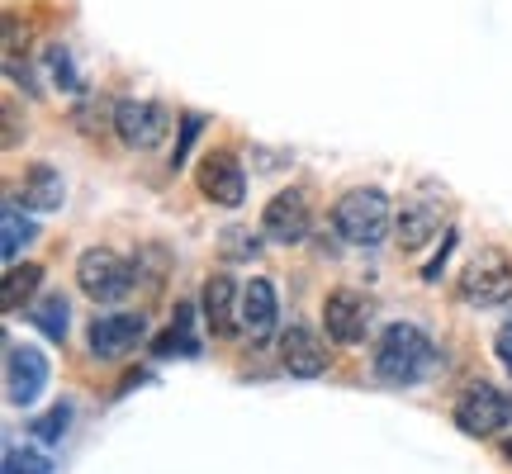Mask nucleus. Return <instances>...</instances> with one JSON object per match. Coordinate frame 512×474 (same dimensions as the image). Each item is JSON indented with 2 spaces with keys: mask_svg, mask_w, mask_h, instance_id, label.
Instances as JSON below:
<instances>
[{
  "mask_svg": "<svg viewBox=\"0 0 512 474\" xmlns=\"http://www.w3.org/2000/svg\"><path fill=\"white\" fill-rule=\"evenodd\" d=\"M389 223H394V209H389V195L375 190V185H356L347 190L337 209H332V228L342 242L351 247H380L389 237Z\"/></svg>",
  "mask_w": 512,
  "mask_h": 474,
  "instance_id": "f257e3e1",
  "label": "nucleus"
},
{
  "mask_svg": "<svg viewBox=\"0 0 512 474\" xmlns=\"http://www.w3.org/2000/svg\"><path fill=\"white\" fill-rule=\"evenodd\" d=\"M432 365V342L427 332L413 328V323H389L375 342V375L384 384H418Z\"/></svg>",
  "mask_w": 512,
  "mask_h": 474,
  "instance_id": "f03ea898",
  "label": "nucleus"
},
{
  "mask_svg": "<svg viewBox=\"0 0 512 474\" xmlns=\"http://www.w3.org/2000/svg\"><path fill=\"white\" fill-rule=\"evenodd\" d=\"M76 285L95 304H114V299H124L133 290V266L110 247H86L76 256Z\"/></svg>",
  "mask_w": 512,
  "mask_h": 474,
  "instance_id": "7ed1b4c3",
  "label": "nucleus"
},
{
  "mask_svg": "<svg viewBox=\"0 0 512 474\" xmlns=\"http://www.w3.org/2000/svg\"><path fill=\"white\" fill-rule=\"evenodd\" d=\"M456 294L465 304H475V309H494L503 299H512V261L494 247H484V252L460 271V285Z\"/></svg>",
  "mask_w": 512,
  "mask_h": 474,
  "instance_id": "20e7f679",
  "label": "nucleus"
},
{
  "mask_svg": "<svg viewBox=\"0 0 512 474\" xmlns=\"http://www.w3.org/2000/svg\"><path fill=\"white\" fill-rule=\"evenodd\" d=\"M114 133H119V143L133 147V152H152V147L166 143L171 114H166L157 100H119V105H114Z\"/></svg>",
  "mask_w": 512,
  "mask_h": 474,
  "instance_id": "39448f33",
  "label": "nucleus"
},
{
  "mask_svg": "<svg viewBox=\"0 0 512 474\" xmlns=\"http://www.w3.org/2000/svg\"><path fill=\"white\" fill-rule=\"evenodd\" d=\"M43 389H48V356L29 342H5V399L15 408H29Z\"/></svg>",
  "mask_w": 512,
  "mask_h": 474,
  "instance_id": "423d86ee",
  "label": "nucleus"
},
{
  "mask_svg": "<svg viewBox=\"0 0 512 474\" xmlns=\"http://www.w3.org/2000/svg\"><path fill=\"white\" fill-rule=\"evenodd\" d=\"M512 403L503 399V389H494L489 380H475L456 399V427L465 437H494L498 427L508 422Z\"/></svg>",
  "mask_w": 512,
  "mask_h": 474,
  "instance_id": "0eeeda50",
  "label": "nucleus"
},
{
  "mask_svg": "<svg viewBox=\"0 0 512 474\" xmlns=\"http://www.w3.org/2000/svg\"><path fill=\"white\" fill-rule=\"evenodd\" d=\"M143 337H147L143 313H95L91 328H86V347H91L100 361H124L128 351H138Z\"/></svg>",
  "mask_w": 512,
  "mask_h": 474,
  "instance_id": "6e6552de",
  "label": "nucleus"
},
{
  "mask_svg": "<svg viewBox=\"0 0 512 474\" xmlns=\"http://www.w3.org/2000/svg\"><path fill=\"white\" fill-rule=\"evenodd\" d=\"M309 228H313V209L299 190H280V195H271L266 209H261V237H266V242L294 247V242L309 237Z\"/></svg>",
  "mask_w": 512,
  "mask_h": 474,
  "instance_id": "1a4fd4ad",
  "label": "nucleus"
},
{
  "mask_svg": "<svg viewBox=\"0 0 512 474\" xmlns=\"http://www.w3.org/2000/svg\"><path fill=\"white\" fill-rule=\"evenodd\" d=\"M195 185L209 204H223V209H238L247 200V176H242V162L233 152H209L195 171Z\"/></svg>",
  "mask_w": 512,
  "mask_h": 474,
  "instance_id": "9d476101",
  "label": "nucleus"
},
{
  "mask_svg": "<svg viewBox=\"0 0 512 474\" xmlns=\"http://www.w3.org/2000/svg\"><path fill=\"white\" fill-rule=\"evenodd\" d=\"M323 323H328V337L342 342V347H356L370 328V304L366 294L356 290H332L328 304H323Z\"/></svg>",
  "mask_w": 512,
  "mask_h": 474,
  "instance_id": "9b49d317",
  "label": "nucleus"
},
{
  "mask_svg": "<svg viewBox=\"0 0 512 474\" xmlns=\"http://www.w3.org/2000/svg\"><path fill=\"white\" fill-rule=\"evenodd\" d=\"M200 313H204V328L214 332V337H233V332H242V304H238L233 275H209V280H204Z\"/></svg>",
  "mask_w": 512,
  "mask_h": 474,
  "instance_id": "f8f14e48",
  "label": "nucleus"
},
{
  "mask_svg": "<svg viewBox=\"0 0 512 474\" xmlns=\"http://www.w3.org/2000/svg\"><path fill=\"white\" fill-rule=\"evenodd\" d=\"M280 365H285L290 375H299V380H318V375L328 370V351L318 342V332L290 323V328L280 332Z\"/></svg>",
  "mask_w": 512,
  "mask_h": 474,
  "instance_id": "ddd939ff",
  "label": "nucleus"
},
{
  "mask_svg": "<svg viewBox=\"0 0 512 474\" xmlns=\"http://www.w3.org/2000/svg\"><path fill=\"white\" fill-rule=\"evenodd\" d=\"M275 318H280V304H275L271 280H261V275L247 280V290H242V332L252 342H271Z\"/></svg>",
  "mask_w": 512,
  "mask_h": 474,
  "instance_id": "4468645a",
  "label": "nucleus"
},
{
  "mask_svg": "<svg viewBox=\"0 0 512 474\" xmlns=\"http://www.w3.org/2000/svg\"><path fill=\"white\" fill-rule=\"evenodd\" d=\"M437 233H441V200H427V195L403 200V209H399V242H403V252H418V247H427Z\"/></svg>",
  "mask_w": 512,
  "mask_h": 474,
  "instance_id": "2eb2a0df",
  "label": "nucleus"
},
{
  "mask_svg": "<svg viewBox=\"0 0 512 474\" xmlns=\"http://www.w3.org/2000/svg\"><path fill=\"white\" fill-rule=\"evenodd\" d=\"M19 200H24V209H29V214H53V209H62V200H67V181H62V171H57V166H48V162L29 166Z\"/></svg>",
  "mask_w": 512,
  "mask_h": 474,
  "instance_id": "dca6fc26",
  "label": "nucleus"
},
{
  "mask_svg": "<svg viewBox=\"0 0 512 474\" xmlns=\"http://www.w3.org/2000/svg\"><path fill=\"white\" fill-rule=\"evenodd\" d=\"M34 237H38V223L19 209V200H10L5 209H0V252H5V261H15Z\"/></svg>",
  "mask_w": 512,
  "mask_h": 474,
  "instance_id": "f3484780",
  "label": "nucleus"
},
{
  "mask_svg": "<svg viewBox=\"0 0 512 474\" xmlns=\"http://www.w3.org/2000/svg\"><path fill=\"white\" fill-rule=\"evenodd\" d=\"M43 285V266H34V261H24V266H10L5 271V280H0V304H5V313H19L29 299H34V290Z\"/></svg>",
  "mask_w": 512,
  "mask_h": 474,
  "instance_id": "a211bd4d",
  "label": "nucleus"
},
{
  "mask_svg": "<svg viewBox=\"0 0 512 474\" xmlns=\"http://www.w3.org/2000/svg\"><path fill=\"white\" fill-rule=\"evenodd\" d=\"M29 323H34L48 342H62L67 328H72V304H67V294H43L34 309H29Z\"/></svg>",
  "mask_w": 512,
  "mask_h": 474,
  "instance_id": "6ab92c4d",
  "label": "nucleus"
},
{
  "mask_svg": "<svg viewBox=\"0 0 512 474\" xmlns=\"http://www.w3.org/2000/svg\"><path fill=\"white\" fill-rule=\"evenodd\" d=\"M190 304H176V318H171V328L152 342L157 356H200V342H195V332H190Z\"/></svg>",
  "mask_w": 512,
  "mask_h": 474,
  "instance_id": "aec40b11",
  "label": "nucleus"
},
{
  "mask_svg": "<svg viewBox=\"0 0 512 474\" xmlns=\"http://www.w3.org/2000/svg\"><path fill=\"white\" fill-rule=\"evenodd\" d=\"M256 252H261V237H252L247 228H228V233L219 237V256H223V261H252Z\"/></svg>",
  "mask_w": 512,
  "mask_h": 474,
  "instance_id": "412c9836",
  "label": "nucleus"
},
{
  "mask_svg": "<svg viewBox=\"0 0 512 474\" xmlns=\"http://www.w3.org/2000/svg\"><path fill=\"white\" fill-rule=\"evenodd\" d=\"M67 422H72V403H57V408H48V413L34 422V437L43 441V446H53V441L67 437Z\"/></svg>",
  "mask_w": 512,
  "mask_h": 474,
  "instance_id": "4be33fe9",
  "label": "nucleus"
},
{
  "mask_svg": "<svg viewBox=\"0 0 512 474\" xmlns=\"http://www.w3.org/2000/svg\"><path fill=\"white\" fill-rule=\"evenodd\" d=\"M5 474H53V460L43 456V451L10 446V451H5Z\"/></svg>",
  "mask_w": 512,
  "mask_h": 474,
  "instance_id": "5701e85b",
  "label": "nucleus"
},
{
  "mask_svg": "<svg viewBox=\"0 0 512 474\" xmlns=\"http://www.w3.org/2000/svg\"><path fill=\"white\" fill-rule=\"evenodd\" d=\"M200 133H204V114H185L181 119V143H176V152H171V166H176V171L190 162V147H195Z\"/></svg>",
  "mask_w": 512,
  "mask_h": 474,
  "instance_id": "b1692460",
  "label": "nucleus"
},
{
  "mask_svg": "<svg viewBox=\"0 0 512 474\" xmlns=\"http://www.w3.org/2000/svg\"><path fill=\"white\" fill-rule=\"evenodd\" d=\"M48 72H53V81H62L67 91H81V76H76L72 57H67V48L57 43V48H48Z\"/></svg>",
  "mask_w": 512,
  "mask_h": 474,
  "instance_id": "393cba45",
  "label": "nucleus"
},
{
  "mask_svg": "<svg viewBox=\"0 0 512 474\" xmlns=\"http://www.w3.org/2000/svg\"><path fill=\"white\" fill-rule=\"evenodd\" d=\"M451 247H456V228H446V233H441V252H437V261H427V271H422V280H441V266H446V256H451Z\"/></svg>",
  "mask_w": 512,
  "mask_h": 474,
  "instance_id": "a878e982",
  "label": "nucleus"
},
{
  "mask_svg": "<svg viewBox=\"0 0 512 474\" xmlns=\"http://www.w3.org/2000/svg\"><path fill=\"white\" fill-rule=\"evenodd\" d=\"M494 351H498V361L508 365L512 370V323H503V328H498V337H494Z\"/></svg>",
  "mask_w": 512,
  "mask_h": 474,
  "instance_id": "bb28decb",
  "label": "nucleus"
},
{
  "mask_svg": "<svg viewBox=\"0 0 512 474\" xmlns=\"http://www.w3.org/2000/svg\"><path fill=\"white\" fill-rule=\"evenodd\" d=\"M503 456H508V460H512V441H503Z\"/></svg>",
  "mask_w": 512,
  "mask_h": 474,
  "instance_id": "cd10ccee",
  "label": "nucleus"
}]
</instances>
